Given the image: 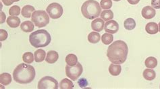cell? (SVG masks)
<instances>
[{
    "instance_id": "obj_1",
    "label": "cell",
    "mask_w": 160,
    "mask_h": 89,
    "mask_svg": "<svg viewBox=\"0 0 160 89\" xmlns=\"http://www.w3.org/2000/svg\"><path fill=\"white\" fill-rule=\"evenodd\" d=\"M128 54V45L122 40H116L112 43L108 48L107 56L109 60L116 65L125 62Z\"/></svg>"
},
{
    "instance_id": "obj_2",
    "label": "cell",
    "mask_w": 160,
    "mask_h": 89,
    "mask_svg": "<svg viewBox=\"0 0 160 89\" xmlns=\"http://www.w3.org/2000/svg\"><path fill=\"white\" fill-rule=\"evenodd\" d=\"M36 72L34 67L25 63H21L13 71V78L19 84H28L34 80Z\"/></svg>"
},
{
    "instance_id": "obj_3",
    "label": "cell",
    "mask_w": 160,
    "mask_h": 89,
    "mask_svg": "<svg viewBox=\"0 0 160 89\" xmlns=\"http://www.w3.org/2000/svg\"><path fill=\"white\" fill-rule=\"evenodd\" d=\"M51 41V35L45 29H38L29 36V42L36 48L45 47L50 44Z\"/></svg>"
},
{
    "instance_id": "obj_4",
    "label": "cell",
    "mask_w": 160,
    "mask_h": 89,
    "mask_svg": "<svg viewBox=\"0 0 160 89\" xmlns=\"http://www.w3.org/2000/svg\"><path fill=\"white\" fill-rule=\"evenodd\" d=\"M102 7L100 4L95 0H87L84 2L81 7V12L85 18L95 20L101 14Z\"/></svg>"
},
{
    "instance_id": "obj_5",
    "label": "cell",
    "mask_w": 160,
    "mask_h": 89,
    "mask_svg": "<svg viewBox=\"0 0 160 89\" xmlns=\"http://www.w3.org/2000/svg\"><path fill=\"white\" fill-rule=\"evenodd\" d=\"M31 21L37 28L45 27L49 23V16L45 11H35L32 14Z\"/></svg>"
},
{
    "instance_id": "obj_6",
    "label": "cell",
    "mask_w": 160,
    "mask_h": 89,
    "mask_svg": "<svg viewBox=\"0 0 160 89\" xmlns=\"http://www.w3.org/2000/svg\"><path fill=\"white\" fill-rule=\"evenodd\" d=\"M66 75L72 80H77L83 72V68L81 63L78 62L77 65L73 66L67 65L65 68Z\"/></svg>"
},
{
    "instance_id": "obj_7",
    "label": "cell",
    "mask_w": 160,
    "mask_h": 89,
    "mask_svg": "<svg viewBox=\"0 0 160 89\" xmlns=\"http://www.w3.org/2000/svg\"><path fill=\"white\" fill-rule=\"evenodd\" d=\"M37 88L39 89H58V83L57 80L52 76H47L39 80Z\"/></svg>"
},
{
    "instance_id": "obj_8",
    "label": "cell",
    "mask_w": 160,
    "mask_h": 89,
    "mask_svg": "<svg viewBox=\"0 0 160 89\" xmlns=\"http://www.w3.org/2000/svg\"><path fill=\"white\" fill-rule=\"evenodd\" d=\"M46 11H47V13L50 18L54 20L61 18V16L63 15V13H64L62 6L60 3L56 2L50 3L48 6L47 9H46Z\"/></svg>"
},
{
    "instance_id": "obj_9",
    "label": "cell",
    "mask_w": 160,
    "mask_h": 89,
    "mask_svg": "<svg viewBox=\"0 0 160 89\" xmlns=\"http://www.w3.org/2000/svg\"><path fill=\"white\" fill-rule=\"evenodd\" d=\"M104 29L106 32L113 34V33H116L118 32L119 24L116 21L113 20L107 21L104 25Z\"/></svg>"
},
{
    "instance_id": "obj_10",
    "label": "cell",
    "mask_w": 160,
    "mask_h": 89,
    "mask_svg": "<svg viewBox=\"0 0 160 89\" xmlns=\"http://www.w3.org/2000/svg\"><path fill=\"white\" fill-rule=\"evenodd\" d=\"M142 16L146 20H150L153 18L156 15V11L152 6H147L142 8L141 11Z\"/></svg>"
},
{
    "instance_id": "obj_11",
    "label": "cell",
    "mask_w": 160,
    "mask_h": 89,
    "mask_svg": "<svg viewBox=\"0 0 160 89\" xmlns=\"http://www.w3.org/2000/svg\"><path fill=\"white\" fill-rule=\"evenodd\" d=\"M105 22L104 20L102 18H95L91 22V28L95 32H101L104 28Z\"/></svg>"
},
{
    "instance_id": "obj_12",
    "label": "cell",
    "mask_w": 160,
    "mask_h": 89,
    "mask_svg": "<svg viewBox=\"0 0 160 89\" xmlns=\"http://www.w3.org/2000/svg\"><path fill=\"white\" fill-rule=\"evenodd\" d=\"M59 58V54L54 50H50L47 54V56L45 58V61L48 64L56 63Z\"/></svg>"
},
{
    "instance_id": "obj_13",
    "label": "cell",
    "mask_w": 160,
    "mask_h": 89,
    "mask_svg": "<svg viewBox=\"0 0 160 89\" xmlns=\"http://www.w3.org/2000/svg\"><path fill=\"white\" fill-rule=\"evenodd\" d=\"M7 24L12 28H18L20 24V19L17 16H9L6 20Z\"/></svg>"
},
{
    "instance_id": "obj_14",
    "label": "cell",
    "mask_w": 160,
    "mask_h": 89,
    "mask_svg": "<svg viewBox=\"0 0 160 89\" xmlns=\"http://www.w3.org/2000/svg\"><path fill=\"white\" fill-rule=\"evenodd\" d=\"M145 30L149 34H156L159 31L158 25L155 22H149L146 25Z\"/></svg>"
},
{
    "instance_id": "obj_15",
    "label": "cell",
    "mask_w": 160,
    "mask_h": 89,
    "mask_svg": "<svg viewBox=\"0 0 160 89\" xmlns=\"http://www.w3.org/2000/svg\"><path fill=\"white\" fill-rule=\"evenodd\" d=\"M35 11V10L34 7L30 5H27L22 7V10H21V14H22V16L24 17V18H29L32 16V13Z\"/></svg>"
},
{
    "instance_id": "obj_16",
    "label": "cell",
    "mask_w": 160,
    "mask_h": 89,
    "mask_svg": "<svg viewBox=\"0 0 160 89\" xmlns=\"http://www.w3.org/2000/svg\"><path fill=\"white\" fill-rule=\"evenodd\" d=\"M143 78L145 80H149V81H151L156 77V73H155V70H152L151 69H147L144 70L142 73Z\"/></svg>"
},
{
    "instance_id": "obj_17",
    "label": "cell",
    "mask_w": 160,
    "mask_h": 89,
    "mask_svg": "<svg viewBox=\"0 0 160 89\" xmlns=\"http://www.w3.org/2000/svg\"><path fill=\"white\" fill-rule=\"evenodd\" d=\"M20 28L24 32H31L34 30V24L31 21H25L20 25Z\"/></svg>"
},
{
    "instance_id": "obj_18",
    "label": "cell",
    "mask_w": 160,
    "mask_h": 89,
    "mask_svg": "<svg viewBox=\"0 0 160 89\" xmlns=\"http://www.w3.org/2000/svg\"><path fill=\"white\" fill-rule=\"evenodd\" d=\"M34 56H35V61L36 62H42L43 60H45V58H46L45 51L42 49H38L35 52Z\"/></svg>"
},
{
    "instance_id": "obj_19",
    "label": "cell",
    "mask_w": 160,
    "mask_h": 89,
    "mask_svg": "<svg viewBox=\"0 0 160 89\" xmlns=\"http://www.w3.org/2000/svg\"><path fill=\"white\" fill-rule=\"evenodd\" d=\"M109 73L111 75L113 76H117L120 75L122 71V67L119 65H116V64H113L110 65L109 66Z\"/></svg>"
},
{
    "instance_id": "obj_20",
    "label": "cell",
    "mask_w": 160,
    "mask_h": 89,
    "mask_svg": "<svg viewBox=\"0 0 160 89\" xmlns=\"http://www.w3.org/2000/svg\"><path fill=\"white\" fill-rule=\"evenodd\" d=\"M12 82V76L9 73H3L0 75V82L4 86L9 85Z\"/></svg>"
},
{
    "instance_id": "obj_21",
    "label": "cell",
    "mask_w": 160,
    "mask_h": 89,
    "mask_svg": "<svg viewBox=\"0 0 160 89\" xmlns=\"http://www.w3.org/2000/svg\"><path fill=\"white\" fill-rule=\"evenodd\" d=\"M66 62L67 65L73 66L78 63V58L74 54H69L66 57Z\"/></svg>"
},
{
    "instance_id": "obj_22",
    "label": "cell",
    "mask_w": 160,
    "mask_h": 89,
    "mask_svg": "<svg viewBox=\"0 0 160 89\" xmlns=\"http://www.w3.org/2000/svg\"><path fill=\"white\" fill-rule=\"evenodd\" d=\"M145 66L148 69H155V67L158 65V60L155 57L153 56H150L147 58L145 61Z\"/></svg>"
},
{
    "instance_id": "obj_23",
    "label": "cell",
    "mask_w": 160,
    "mask_h": 89,
    "mask_svg": "<svg viewBox=\"0 0 160 89\" xmlns=\"http://www.w3.org/2000/svg\"><path fill=\"white\" fill-rule=\"evenodd\" d=\"M101 36L98 32H92L88 35V41L92 44H97L100 41Z\"/></svg>"
},
{
    "instance_id": "obj_24",
    "label": "cell",
    "mask_w": 160,
    "mask_h": 89,
    "mask_svg": "<svg viewBox=\"0 0 160 89\" xmlns=\"http://www.w3.org/2000/svg\"><path fill=\"white\" fill-rule=\"evenodd\" d=\"M74 88V84L72 80L68 78H64L60 83V88L61 89H72Z\"/></svg>"
},
{
    "instance_id": "obj_25",
    "label": "cell",
    "mask_w": 160,
    "mask_h": 89,
    "mask_svg": "<svg viewBox=\"0 0 160 89\" xmlns=\"http://www.w3.org/2000/svg\"><path fill=\"white\" fill-rule=\"evenodd\" d=\"M101 18L104 21H109L113 19V13L110 10H104L102 11L100 14Z\"/></svg>"
},
{
    "instance_id": "obj_26",
    "label": "cell",
    "mask_w": 160,
    "mask_h": 89,
    "mask_svg": "<svg viewBox=\"0 0 160 89\" xmlns=\"http://www.w3.org/2000/svg\"><path fill=\"white\" fill-rule=\"evenodd\" d=\"M124 26L127 30H132L136 27V22L132 18L126 19L124 22Z\"/></svg>"
},
{
    "instance_id": "obj_27",
    "label": "cell",
    "mask_w": 160,
    "mask_h": 89,
    "mask_svg": "<svg viewBox=\"0 0 160 89\" xmlns=\"http://www.w3.org/2000/svg\"><path fill=\"white\" fill-rule=\"evenodd\" d=\"M113 40V36L112 33H105L102 36V41L105 45L110 44Z\"/></svg>"
},
{
    "instance_id": "obj_28",
    "label": "cell",
    "mask_w": 160,
    "mask_h": 89,
    "mask_svg": "<svg viewBox=\"0 0 160 89\" xmlns=\"http://www.w3.org/2000/svg\"><path fill=\"white\" fill-rule=\"evenodd\" d=\"M22 60L27 64H31L35 60V56L31 52H25L22 55Z\"/></svg>"
},
{
    "instance_id": "obj_29",
    "label": "cell",
    "mask_w": 160,
    "mask_h": 89,
    "mask_svg": "<svg viewBox=\"0 0 160 89\" xmlns=\"http://www.w3.org/2000/svg\"><path fill=\"white\" fill-rule=\"evenodd\" d=\"M20 7L18 6H12L9 10V14L12 16H18L20 14Z\"/></svg>"
},
{
    "instance_id": "obj_30",
    "label": "cell",
    "mask_w": 160,
    "mask_h": 89,
    "mask_svg": "<svg viewBox=\"0 0 160 89\" xmlns=\"http://www.w3.org/2000/svg\"><path fill=\"white\" fill-rule=\"evenodd\" d=\"M101 7L103 10H109L112 7V0H101Z\"/></svg>"
},
{
    "instance_id": "obj_31",
    "label": "cell",
    "mask_w": 160,
    "mask_h": 89,
    "mask_svg": "<svg viewBox=\"0 0 160 89\" xmlns=\"http://www.w3.org/2000/svg\"><path fill=\"white\" fill-rule=\"evenodd\" d=\"M8 38V32L5 29H0V40L1 42H3L6 40Z\"/></svg>"
},
{
    "instance_id": "obj_32",
    "label": "cell",
    "mask_w": 160,
    "mask_h": 89,
    "mask_svg": "<svg viewBox=\"0 0 160 89\" xmlns=\"http://www.w3.org/2000/svg\"><path fill=\"white\" fill-rule=\"evenodd\" d=\"M151 4L154 9H160V0H151Z\"/></svg>"
},
{
    "instance_id": "obj_33",
    "label": "cell",
    "mask_w": 160,
    "mask_h": 89,
    "mask_svg": "<svg viewBox=\"0 0 160 89\" xmlns=\"http://www.w3.org/2000/svg\"><path fill=\"white\" fill-rule=\"evenodd\" d=\"M127 1L131 5H137V4L139 3L140 0H127Z\"/></svg>"
},
{
    "instance_id": "obj_34",
    "label": "cell",
    "mask_w": 160,
    "mask_h": 89,
    "mask_svg": "<svg viewBox=\"0 0 160 89\" xmlns=\"http://www.w3.org/2000/svg\"><path fill=\"white\" fill-rule=\"evenodd\" d=\"M2 2L3 3L4 5L6 6H11L12 4L13 3H12V2L10 1V0H2Z\"/></svg>"
},
{
    "instance_id": "obj_35",
    "label": "cell",
    "mask_w": 160,
    "mask_h": 89,
    "mask_svg": "<svg viewBox=\"0 0 160 89\" xmlns=\"http://www.w3.org/2000/svg\"><path fill=\"white\" fill-rule=\"evenodd\" d=\"M5 20H6L5 13H3V11H1V22H0V23L3 24L4 22H5Z\"/></svg>"
},
{
    "instance_id": "obj_36",
    "label": "cell",
    "mask_w": 160,
    "mask_h": 89,
    "mask_svg": "<svg viewBox=\"0 0 160 89\" xmlns=\"http://www.w3.org/2000/svg\"><path fill=\"white\" fill-rule=\"evenodd\" d=\"M10 1H11L12 3H14V2H18L20 1V0H10Z\"/></svg>"
},
{
    "instance_id": "obj_37",
    "label": "cell",
    "mask_w": 160,
    "mask_h": 89,
    "mask_svg": "<svg viewBox=\"0 0 160 89\" xmlns=\"http://www.w3.org/2000/svg\"><path fill=\"white\" fill-rule=\"evenodd\" d=\"M158 27H159V32H160V22H159V24H158Z\"/></svg>"
},
{
    "instance_id": "obj_38",
    "label": "cell",
    "mask_w": 160,
    "mask_h": 89,
    "mask_svg": "<svg viewBox=\"0 0 160 89\" xmlns=\"http://www.w3.org/2000/svg\"><path fill=\"white\" fill-rule=\"evenodd\" d=\"M113 1H114V2H120V1H121V0H113Z\"/></svg>"
},
{
    "instance_id": "obj_39",
    "label": "cell",
    "mask_w": 160,
    "mask_h": 89,
    "mask_svg": "<svg viewBox=\"0 0 160 89\" xmlns=\"http://www.w3.org/2000/svg\"><path fill=\"white\" fill-rule=\"evenodd\" d=\"M159 88H160V86H159Z\"/></svg>"
}]
</instances>
